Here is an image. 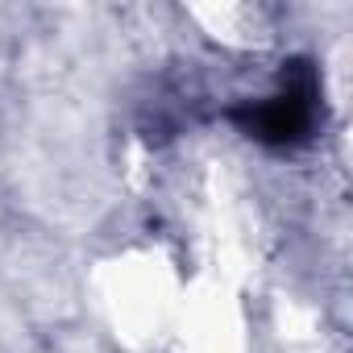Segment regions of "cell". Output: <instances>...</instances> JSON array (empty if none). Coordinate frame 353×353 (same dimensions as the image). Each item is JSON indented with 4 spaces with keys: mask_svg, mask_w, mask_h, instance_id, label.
I'll return each instance as SVG.
<instances>
[{
    "mask_svg": "<svg viewBox=\"0 0 353 353\" xmlns=\"http://www.w3.org/2000/svg\"><path fill=\"white\" fill-rule=\"evenodd\" d=\"M307 121H312V100L303 92H283V96L266 100L262 108H254L250 129L266 141H291L307 129Z\"/></svg>",
    "mask_w": 353,
    "mask_h": 353,
    "instance_id": "cell-1",
    "label": "cell"
}]
</instances>
